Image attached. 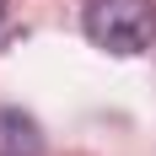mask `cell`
I'll use <instances>...</instances> for the list:
<instances>
[{
	"instance_id": "2",
	"label": "cell",
	"mask_w": 156,
	"mask_h": 156,
	"mask_svg": "<svg viewBox=\"0 0 156 156\" xmlns=\"http://www.w3.org/2000/svg\"><path fill=\"white\" fill-rule=\"evenodd\" d=\"M0 156H43V124L22 108H0Z\"/></svg>"
},
{
	"instance_id": "1",
	"label": "cell",
	"mask_w": 156,
	"mask_h": 156,
	"mask_svg": "<svg viewBox=\"0 0 156 156\" xmlns=\"http://www.w3.org/2000/svg\"><path fill=\"white\" fill-rule=\"evenodd\" d=\"M81 27L108 54H145L156 43V0H86Z\"/></svg>"
},
{
	"instance_id": "3",
	"label": "cell",
	"mask_w": 156,
	"mask_h": 156,
	"mask_svg": "<svg viewBox=\"0 0 156 156\" xmlns=\"http://www.w3.org/2000/svg\"><path fill=\"white\" fill-rule=\"evenodd\" d=\"M0 5H5V0H0Z\"/></svg>"
}]
</instances>
